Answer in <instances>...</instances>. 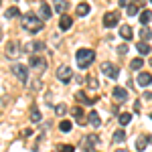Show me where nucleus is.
<instances>
[{"instance_id":"obj_1","label":"nucleus","mask_w":152,"mask_h":152,"mask_svg":"<svg viewBox=\"0 0 152 152\" xmlns=\"http://www.w3.org/2000/svg\"><path fill=\"white\" fill-rule=\"evenodd\" d=\"M20 24H23L24 31H28V33H39V31H43V26H45V23L37 16L35 12L23 14V16H20Z\"/></svg>"},{"instance_id":"obj_2","label":"nucleus","mask_w":152,"mask_h":152,"mask_svg":"<svg viewBox=\"0 0 152 152\" xmlns=\"http://www.w3.org/2000/svg\"><path fill=\"white\" fill-rule=\"evenodd\" d=\"M75 61H77V67H79V69H87V67L95 61L94 49H79L77 55H75Z\"/></svg>"},{"instance_id":"obj_3","label":"nucleus","mask_w":152,"mask_h":152,"mask_svg":"<svg viewBox=\"0 0 152 152\" xmlns=\"http://www.w3.org/2000/svg\"><path fill=\"white\" fill-rule=\"evenodd\" d=\"M47 59L43 57V55H31V59H28V67L33 71H37V73H43V71L47 69Z\"/></svg>"},{"instance_id":"obj_4","label":"nucleus","mask_w":152,"mask_h":152,"mask_svg":"<svg viewBox=\"0 0 152 152\" xmlns=\"http://www.w3.org/2000/svg\"><path fill=\"white\" fill-rule=\"evenodd\" d=\"M97 136L95 134H87V136H83L81 138V150L83 152H94L95 146H97Z\"/></svg>"},{"instance_id":"obj_5","label":"nucleus","mask_w":152,"mask_h":152,"mask_svg":"<svg viewBox=\"0 0 152 152\" xmlns=\"http://www.w3.org/2000/svg\"><path fill=\"white\" fill-rule=\"evenodd\" d=\"M23 49L28 53V55H39L41 51L47 49V43H43V41H31V43H26Z\"/></svg>"},{"instance_id":"obj_6","label":"nucleus","mask_w":152,"mask_h":152,"mask_svg":"<svg viewBox=\"0 0 152 152\" xmlns=\"http://www.w3.org/2000/svg\"><path fill=\"white\" fill-rule=\"evenodd\" d=\"M12 73L16 75V79L20 83H26L28 81V67L23 65V63H16V65H12Z\"/></svg>"},{"instance_id":"obj_7","label":"nucleus","mask_w":152,"mask_h":152,"mask_svg":"<svg viewBox=\"0 0 152 152\" xmlns=\"http://www.w3.org/2000/svg\"><path fill=\"white\" fill-rule=\"evenodd\" d=\"M20 43H18V41H8V43H6V51H4V55H6V57L8 59H16L18 57V55H20Z\"/></svg>"},{"instance_id":"obj_8","label":"nucleus","mask_w":152,"mask_h":152,"mask_svg":"<svg viewBox=\"0 0 152 152\" xmlns=\"http://www.w3.org/2000/svg\"><path fill=\"white\" fill-rule=\"evenodd\" d=\"M102 71H104V75H107L110 79H118L120 77V69H118L114 63H110V61L102 63Z\"/></svg>"},{"instance_id":"obj_9","label":"nucleus","mask_w":152,"mask_h":152,"mask_svg":"<svg viewBox=\"0 0 152 152\" xmlns=\"http://www.w3.org/2000/svg\"><path fill=\"white\" fill-rule=\"evenodd\" d=\"M118 23H120V12H118V10L105 12V14H104V26H105V28H114Z\"/></svg>"},{"instance_id":"obj_10","label":"nucleus","mask_w":152,"mask_h":152,"mask_svg":"<svg viewBox=\"0 0 152 152\" xmlns=\"http://www.w3.org/2000/svg\"><path fill=\"white\" fill-rule=\"evenodd\" d=\"M71 77H73V71H71V67H67V65H61L57 69V79L61 83H69Z\"/></svg>"},{"instance_id":"obj_11","label":"nucleus","mask_w":152,"mask_h":152,"mask_svg":"<svg viewBox=\"0 0 152 152\" xmlns=\"http://www.w3.org/2000/svg\"><path fill=\"white\" fill-rule=\"evenodd\" d=\"M75 99H77L79 104H83V105H94L95 102H97V97H89L85 91H77V94H75Z\"/></svg>"},{"instance_id":"obj_12","label":"nucleus","mask_w":152,"mask_h":152,"mask_svg":"<svg viewBox=\"0 0 152 152\" xmlns=\"http://www.w3.org/2000/svg\"><path fill=\"white\" fill-rule=\"evenodd\" d=\"M51 14H53V10L49 8V4L47 2H41V4H39V14H37V16H39L41 20H49Z\"/></svg>"},{"instance_id":"obj_13","label":"nucleus","mask_w":152,"mask_h":152,"mask_svg":"<svg viewBox=\"0 0 152 152\" xmlns=\"http://www.w3.org/2000/svg\"><path fill=\"white\" fill-rule=\"evenodd\" d=\"M71 114H73V118H75V122L79 124V126H85L87 122H85V116H83V110L81 105H75L73 110H71Z\"/></svg>"},{"instance_id":"obj_14","label":"nucleus","mask_w":152,"mask_h":152,"mask_svg":"<svg viewBox=\"0 0 152 152\" xmlns=\"http://www.w3.org/2000/svg\"><path fill=\"white\" fill-rule=\"evenodd\" d=\"M152 83V75L148 71H140V75H138V85L140 87H148Z\"/></svg>"},{"instance_id":"obj_15","label":"nucleus","mask_w":152,"mask_h":152,"mask_svg":"<svg viewBox=\"0 0 152 152\" xmlns=\"http://www.w3.org/2000/svg\"><path fill=\"white\" fill-rule=\"evenodd\" d=\"M55 10H57L59 14H67L69 2H67V0H55Z\"/></svg>"},{"instance_id":"obj_16","label":"nucleus","mask_w":152,"mask_h":152,"mask_svg":"<svg viewBox=\"0 0 152 152\" xmlns=\"http://www.w3.org/2000/svg\"><path fill=\"white\" fill-rule=\"evenodd\" d=\"M71 24H73V18L67 16V14H63V16H61V20H59V28H61V31H69Z\"/></svg>"},{"instance_id":"obj_17","label":"nucleus","mask_w":152,"mask_h":152,"mask_svg":"<svg viewBox=\"0 0 152 152\" xmlns=\"http://www.w3.org/2000/svg\"><path fill=\"white\" fill-rule=\"evenodd\" d=\"M112 94H114V97H116L118 102H126V99H128V91H126L124 87H114Z\"/></svg>"},{"instance_id":"obj_18","label":"nucleus","mask_w":152,"mask_h":152,"mask_svg":"<svg viewBox=\"0 0 152 152\" xmlns=\"http://www.w3.org/2000/svg\"><path fill=\"white\" fill-rule=\"evenodd\" d=\"M132 35H134V31H132V26H130V24H122V26H120V37H122V39L130 41Z\"/></svg>"},{"instance_id":"obj_19","label":"nucleus","mask_w":152,"mask_h":152,"mask_svg":"<svg viewBox=\"0 0 152 152\" xmlns=\"http://www.w3.org/2000/svg\"><path fill=\"white\" fill-rule=\"evenodd\" d=\"M87 124H91L94 128H99V124H102V118L97 112H89V116H87Z\"/></svg>"},{"instance_id":"obj_20","label":"nucleus","mask_w":152,"mask_h":152,"mask_svg":"<svg viewBox=\"0 0 152 152\" xmlns=\"http://www.w3.org/2000/svg\"><path fill=\"white\" fill-rule=\"evenodd\" d=\"M89 10H91V6H89L87 2H79L75 12H77V16H87V14H89Z\"/></svg>"},{"instance_id":"obj_21","label":"nucleus","mask_w":152,"mask_h":152,"mask_svg":"<svg viewBox=\"0 0 152 152\" xmlns=\"http://www.w3.org/2000/svg\"><path fill=\"white\" fill-rule=\"evenodd\" d=\"M136 49H138V53H140V55H150V51H152V47L146 43V41H140V43L136 45Z\"/></svg>"},{"instance_id":"obj_22","label":"nucleus","mask_w":152,"mask_h":152,"mask_svg":"<svg viewBox=\"0 0 152 152\" xmlns=\"http://www.w3.org/2000/svg\"><path fill=\"white\" fill-rule=\"evenodd\" d=\"M118 122H120V126H128L130 122H132V114H128V112L120 114V116H118Z\"/></svg>"},{"instance_id":"obj_23","label":"nucleus","mask_w":152,"mask_h":152,"mask_svg":"<svg viewBox=\"0 0 152 152\" xmlns=\"http://www.w3.org/2000/svg\"><path fill=\"white\" fill-rule=\"evenodd\" d=\"M4 16H6V18H16V16H20V10H18V6H10V8H6Z\"/></svg>"},{"instance_id":"obj_24","label":"nucleus","mask_w":152,"mask_h":152,"mask_svg":"<svg viewBox=\"0 0 152 152\" xmlns=\"http://www.w3.org/2000/svg\"><path fill=\"white\" fill-rule=\"evenodd\" d=\"M150 20H152V12L150 10H142L140 12V23H142V26H146Z\"/></svg>"},{"instance_id":"obj_25","label":"nucleus","mask_w":152,"mask_h":152,"mask_svg":"<svg viewBox=\"0 0 152 152\" xmlns=\"http://www.w3.org/2000/svg\"><path fill=\"white\" fill-rule=\"evenodd\" d=\"M130 67H132L134 71H140L142 67H144V59H142V57H138V59H132V61H130Z\"/></svg>"},{"instance_id":"obj_26","label":"nucleus","mask_w":152,"mask_h":152,"mask_svg":"<svg viewBox=\"0 0 152 152\" xmlns=\"http://www.w3.org/2000/svg\"><path fill=\"white\" fill-rule=\"evenodd\" d=\"M31 122L33 124H39L41 122V112H39V107H35V105L31 107Z\"/></svg>"},{"instance_id":"obj_27","label":"nucleus","mask_w":152,"mask_h":152,"mask_svg":"<svg viewBox=\"0 0 152 152\" xmlns=\"http://www.w3.org/2000/svg\"><path fill=\"white\" fill-rule=\"evenodd\" d=\"M146 144H148V138H146V136H138V140H136V150H144Z\"/></svg>"},{"instance_id":"obj_28","label":"nucleus","mask_w":152,"mask_h":152,"mask_svg":"<svg viewBox=\"0 0 152 152\" xmlns=\"http://www.w3.org/2000/svg\"><path fill=\"white\" fill-rule=\"evenodd\" d=\"M112 138H114V142H124L126 140V132H124V130H116Z\"/></svg>"},{"instance_id":"obj_29","label":"nucleus","mask_w":152,"mask_h":152,"mask_svg":"<svg viewBox=\"0 0 152 152\" xmlns=\"http://www.w3.org/2000/svg\"><path fill=\"white\" fill-rule=\"evenodd\" d=\"M71 128H73V124H71L69 120H63V122L59 124V130H61V132H71Z\"/></svg>"},{"instance_id":"obj_30","label":"nucleus","mask_w":152,"mask_h":152,"mask_svg":"<svg viewBox=\"0 0 152 152\" xmlns=\"http://www.w3.org/2000/svg\"><path fill=\"white\" fill-rule=\"evenodd\" d=\"M126 12H128V16H134V14L140 12V8H138V4H132L130 2V6H126Z\"/></svg>"},{"instance_id":"obj_31","label":"nucleus","mask_w":152,"mask_h":152,"mask_svg":"<svg viewBox=\"0 0 152 152\" xmlns=\"http://www.w3.org/2000/svg\"><path fill=\"white\" fill-rule=\"evenodd\" d=\"M152 37V31L148 28V26H142V31H140V39H144L146 43H148V39Z\"/></svg>"},{"instance_id":"obj_32","label":"nucleus","mask_w":152,"mask_h":152,"mask_svg":"<svg viewBox=\"0 0 152 152\" xmlns=\"http://www.w3.org/2000/svg\"><path fill=\"white\" fill-rule=\"evenodd\" d=\"M55 112H57V116H65V114H67L65 104H57V105H55Z\"/></svg>"},{"instance_id":"obj_33","label":"nucleus","mask_w":152,"mask_h":152,"mask_svg":"<svg viewBox=\"0 0 152 152\" xmlns=\"http://www.w3.org/2000/svg\"><path fill=\"white\" fill-rule=\"evenodd\" d=\"M87 85H89L91 89H97V87H99V81H97L95 77H87Z\"/></svg>"},{"instance_id":"obj_34","label":"nucleus","mask_w":152,"mask_h":152,"mask_svg":"<svg viewBox=\"0 0 152 152\" xmlns=\"http://www.w3.org/2000/svg\"><path fill=\"white\" fill-rule=\"evenodd\" d=\"M59 150H61V152H73V150H75V148H73L71 144H65V146H61Z\"/></svg>"},{"instance_id":"obj_35","label":"nucleus","mask_w":152,"mask_h":152,"mask_svg":"<svg viewBox=\"0 0 152 152\" xmlns=\"http://www.w3.org/2000/svg\"><path fill=\"white\" fill-rule=\"evenodd\" d=\"M118 53H120V55H126V53H128V45H120V47H118Z\"/></svg>"},{"instance_id":"obj_36","label":"nucleus","mask_w":152,"mask_h":152,"mask_svg":"<svg viewBox=\"0 0 152 152\" xmlns=\"http://www.w3.org/2000/svg\"><path fill=\"white\" fill-rule=\"evenodd\" d=\"M144 99H146V102H152V94H150V91L144 94Z\"/></svg>"},{"instance_id":"obj_37","label":"nucleus","mask_w":152,"mask_h":152,"mask_svg":"<svg viewBox=\"0 0 152 152\" xmlns=\"http://www.w3.org/2000/svg\"><path fill=\"white\" fill-rule=\"evenodd\" d=\"M31 136V130H23V138H28Z\"/></svg>"},{"instance_id":"obj_38","label":"nucleus","mask_w":152,"mask_h":152,"mask_svg":"<svg viewBox=\"0 0 152 152\" xmlns=\"http://www.w3.org/2000/svg\"><path fill=\"white\" fill-rule=\"evenodd\" d=\"M130 4V0H120V6H128Z\"/></svg>"},{"instance_id":"obj_39","label":"nucleus","mask_w":152,"mask_h":152,"mask_svg":"<svg viewBox=\"0 0 152 152\" xmlns=\"http://www.w3.org/2000/svg\"><path fill=\"white\" fill-rule=\"evenodd\" d=\"M148 144H152V134H148Z\"/></svg>"},{"instance_id":"obj_40","label":"nucleus","mask_w":152,"mask_h":152,"mask_svg":"<svg viewBox=\"0 0 152 152\" xmlns=\"http://www.w3.org/2000/svg\"><path fill=\"white\" fill-rule=\"evenodd\" d=\"M0 41H2V28H0Z\"/></svg>"},{"instance_id":"obj_41","label":"nucleus","mask_w":152,"mask_h":152,"mask_svg":"<svg viewBox=\"0 0 152 152\" xmlns=\"http://www.w3.org/2000/svg\"><path fill=\"white\" fill-rule=\"evenodd\" d=\"M116 152H128V150H116Z\"/></svg>"},{"instance_id":"obj_42","label":"nucleus","mask_w":152,"mask_h":152,"mask_svg":"<svg viewBox=\"0 0 152 152\" xmlns=\"http://www.w3.org/2000/svg\"><path fill=\"white\" fill-rule=\"evenodd\" d=\"M12 2H18V0H12Z\"/></svg>"},{"instance_id":"obj_43","label":"nucleus","mask_w":152,"mask_h":152,"mask_svg":"<svg viewBox=\"0 0 152 152\" xmlns=\"http://www.w3.org/2000/svg\"><path fill=\"white\" fill-rule=\"evenodd\" d=\"M150 65H152V59H150Z\"/></svg>"},{"instance_id":"obj_44","label":"nucleus","mask_w":152,"mask_h":152,"mask_svg":"<svg viewBox=\"0 0 152 152\" xmlns=\"http://www.w3.org/2000/svg\"><path fill=\"white\" fill-rule=\"evenodd\" d=\"M150 4H152V0H150Z\"/></svg>"},{"instance_id":"obj_45","label":"nucleus","mask_w":152,"mask_h":152,"mask_svg":"<svg viewBox=\"0 0 152 152\" xmlns=\"http://www.w3.org/2000/svg\"><path fill=\"white\" fill-rule=\"evenodd\" d=\"M0 2H2V0H0Z\"/></svg>"},{"instance_id":"obj_46","label":"nucleus","mask_w":152,"mask_h":152,"mask_svg":"<svg viewBox=\"0 0 152 152\" xmlns=\"http://www.w3.org/2000/svg\"><path fill=\"white\" fill-rule=\"evenodd\" d=\"M150 118H152V116H150Z\"/></svg>"}]
</instances>
